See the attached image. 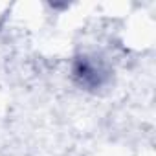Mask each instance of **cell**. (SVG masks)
Wrapping results in <instances>:
<instances>
[{
  "instance_id": "obj_1",
  "label": "cell",
  "mask_w": 156,
  "mask_h": 156,
  "mask_svg": "<svg viewBox=\"0 0 156 156\" xmlns=\"http://www.w3.org/2000/svg\"><path fill=\"white\" fill-rule=\"evenodd\" d=\"M68 75L77 90L98 96L112 87L114 66L103 53L94 50H83L70 59Z\"/></svg>"
}]
</instances>
